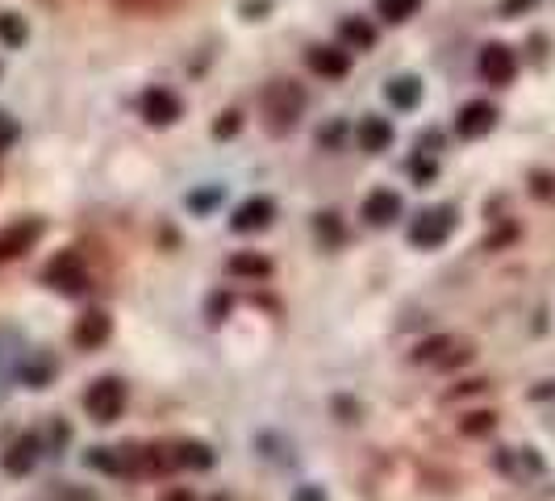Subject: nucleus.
I'll list each match as a JSON object with an SVG mask.
<instances>
[{
  "label": "nucleus",
  "instance_id": "nucleus-16",
  "mask_svg": "<svg viewBox=\"0 0 555 501\" xmlns=\"http://www.w3.org/2000/svg\"><path fill=\"white\" fill-rule=\"evenodd\" d=\"M385 97L393 100L397 109H413V105L422 100V84H418V75H397V80L385 88Z\"/></svg>",
  "mask_w": 555,
  "mask_h": 501
},
{
  "label": "nucleus",
  "instance_id": "nucleus-8",
  "mask_svg": "<svg viewBox=\"0 0 555 501\" xmlns=\"http://www.w3.org/2000/svg\"><path fill=\"white\" fill-rule=\"evenodd\" d=\"M138 109H143V117L151 125H171L184 113V105H180V97H176L171 88H146Z\"/></svg>",
  "mask_w": 555,
  "mask_h": 501
},
{
  "label": "nucleus",
  "instance_id": "nucleus-10",
  "mask_svg": "<svg viewBox=\"0 0 555 501\" xmlns=\"http://www.w3.org/2000/svg\"><path fill=\"white\" fill-rule=\"evenodd\" d=\"M401 196L397 193H388V188H376V193H368L363 196V221L368 226H376V230H385V226H393V221L401 218Z\"/></svg>",
  "mask_w": 555,
  "mask_h": 501
},
{
  "label": "nucleus",
  "instance_id": "nucleus-23",
  "mask_svg": "<svg viewBox=\"0 0 555 501\" xmlns=\"http://www.w3.org/2000/svg\"><path fill=\"white\" fill-rule=\"evenodd\" d=\"M88 468H100V472H121L126 464L113 455V447H92V452H88Z\"/></svg>",
  "mask_w": 555,
  "mask_h": 501
},
{
  "label": "nucleus",
  "instance_id": "nucleus-30",
  "mask_svg": "<svg viewBox=\"0 0 555 501\" xmlns=\"http://www.w3.org/2000/svg\"><path fill=\"white\" fill-rule=\"evenodd\" d=\"M226 306H230V297H226V293H221V297H213V306H209V318H213V322H221Z\"/></svg>",
  "mask_w": 555,
  "mask_h": 501
},
{
  "label": "nucleus",
  "instance_id": "nucleus-5",
  "mask_svg": "<svg viewBox=\"0 0 555 501\" xmlns=\"http://www.w3.org/2000/svg\"><path fill=\"white\" fill-rule=\"evenodd\" d=\"M272 221H276V201H272V196H251V201H242V205L230 213V230L259 234V230H267Z\"/></svg>",
  "mask_w": 555,
  "mask_h": 501
},
{
  "label": "nucleus",
  "instance_id": "nucleus-32",
  "mask_svg": "<svg viewBox=\"0 0 555 501\" xmlns=\"http://www.w3.org/2000/svg\"><path fill=\"white\" fill-rule=\"evenodd\" d=\"M130 4H146V0H121V9H130Z\"/></svg>",
  "mask_w": 555,
  "mask_h": 501
},
{
  "label": "nucleus",
  "instance_id": "nucleus-11",
  "mask_svg": "<svg viewBox=\"0 0 555 501\" xmlns=\"http://www.w3.org/2000/svg\"><path fill=\"white\" fill-rule=\"evenodd\" d=\"M493 125H497V109L489 105V100H472V105H464L459 117H455L459 138H484Z\"/></svg>",
  "mask_w": 555,
  "mask_h": 501
},
{
  "label": "nucleus",
  "instance_id": "nucleus-22",
  "mask_svg": "<svg viewBox=\"0 0 555 501\" xmlns=\"http://www.w3.org/2000/svg\"><path fill=\"white\" fill-rule=\"evenodd\" d=\"M0 38H4L9 47H22V42H25V25H22V17H13V13H0Z\"/></svg>",
  "mask_w": 555,
  "mask_h": 501
},
{
  "label": "nucleus",
  "instance_id": "nucleus-14",
  "mask_svg": "<svg viewBox=\"0 0 555 501\" xmlns=\"http://www.w3.org/2000/svg\"><path fill=\"white\" fill-rule=\"evenodd\" d=\"M38 452H42V447H38L34 435H22V439H13V447L4 452V472H9V477H25V472L38 464Z\"/></svg>",
  "mask_w": 555,
  "mask_h": 501
},
{
  "label": "nucleus",
  "instance_id": "nucleus-17",
  "mask_svg": "<svg viewBox=\"0 0 555 501\" xmlns=\"http://www.w3.org/2000/svg\"><path fill=\"white\" fill-rule=\"evenodd\" d=\"M343 42H347L351 50H372L376 47V25L363 22V17H347V22H343Z\"/></svg>",
  "mask_w": 555,
  "mask_h": 501
},
{
  "label": "nucleus",
  "instance_id": "nucleus-18",
  "mask_svg": "<svg viewBox=\"0 0 555 501\" xmlns=\"http://www.w3.org/2000/svg\"><path fill=\"white\" fill-rule=\"evenodd\" d=\"M418 9H422V0H376V17H380V22H388V25L410 22Z\"/></svg>",
  "mask_w": 555,
  "mask_h": 501
},
{
  "label": "nucleus",
  "instance_id": "nucleus-25",
  "mask_svg": "<svg viewBox=\"0 0 555 501\" xmlns=\"http://www.w3.org/2000/svg\"><path fill=\"white\" fill-rule=\"evenodd\" d=\"M238 125H242V117L234 109H226L218 122H213V138H234V134H238Z\"/></svg>",
  "mask_w": 555,
  "mask_h": 501
},
{
  "label": "nucleus",
  "instance_id": "nucleus-13",
  "mask_svg": "<svg viewBox=\"0 0 555 501\" xmlns=\"http://www.w3.org/2000/svg\"><path fill=\"white\" fill-rule=\"evenodd\" d=\"M309 67L326 80H343L351 72V55L338 47H309Z\"/></svg>",
  "mask_w": 555,
  "mask_h": 501
},
{
  "label": "nucleus",
  "instance_id": "nucleus-4",
  "mask_svg": "<svg viewBox=\"0 0 555 501\" xmlns=\"http://www.w3.org/2000/svg\"><path fill=\"white\" fill-rule=\"evenodd\" d=\"M451 230H455V209H451V205L426 209V213H418V218H413L410 243L422 246V251H430V246H443L447 238H451Z\"/></svg>",
  "mask_w": 555,
  "mask_h": 501
},
{
  "label": "nucleus",
  "instance_id": "nucleus-7",
  "mask_svg": "<svg viewBox=\"0 0 555 501\" xmlns=\"http://www.w3.org/2000/svg\"><path fill=\"white\" fill-rule=\"evenodd\" d=\"M38 238H42V221L38 218H25V221L4 226V230H0V263H13L17 255H25Z\"/></svg>",
  "mask_w": 555,
  "mask_h": 501
},
{
  "label": "nucleus",
  "instance_id": "nucleus-19",
  "mask_svg": "<svg viewBox=\"0 0 555 501\" xmlns=\"http://www.w3.org/2000/svg\"><path fill=\"white\" fill-rule=\"evenodd\" d=\"M176 464L180 468H213V452L205 443H180L176 447Z\"/></svg>",
  "mask_w": 555,
  "mask_h": 501
},
{
  "label": "nucleus",
  "instance_id": "nucleus-15",
  "mask_svg": "<svg viewBox=\"0 0 555 501\" xmlns=\"http://www.w3.org/2000/svg\"><path fill=\"white\" fill-rule=\"evenodd\" d=\"M230 276L264 281V276H272V259L259 255V251H238V255H230Z\"/></svg>",
  "mask_w": 555,
  "mask_h": 501
},
{
  "label": "nucleus",
  "instance_id": "nucleus-20",
  "mask_svg": "<svg viewBox=\"0 0 555 501\" xmlns=\"http://www.w3.org/2000/svg\"><path fill=\"white\" fill-rule=\"evenodd\" d=\"M314 230L317 238H322V246H338L347 234H343V221H338V213H317L314 218Z\"/></svg>",
  "mask_w": 555,
  "mask_h": 501
},
{
  "label": "nucleus",
  "instance_id": "nucleus-28",
  "mask_svg": "<svg viewBox=\"0 0 555 501\" xmlns=\"http://www.w3.org/2000/svg\"><path fill=\"white\" fill-rule=\"evenodd\" d=\"M317 143H322V147H338V143H343V122L326 125V130H322V134H317Z\"/></svg>",
  "mask_w": 555,
  "mask_h": 501
},
{
  "label": "nucleus",
  "instance_id": "nucleus-24",
  "mask_svg": "<svg viewBox=\"0 0 555 501\" xmlns=\"http://www.w3.org/2000/svg\"><path fill=\"white\" fill-rule=\"evenodd\" d=\"M493 427H497V418L489 414V410H481V414H468L464 422H459V430H464V435H489Z\"/></svg>",
  "mask_w": 555,
  "mask_h": 501
},
{
  "label": "nucleus",
  "instance_id": "nucleus-9",
  "mask_svg": "<svg viewBox=\"0 0 555 501\" xmlns=\"http://www.w3.org/2000/svg\"><path fill=\"white\" fill-rule=\"evenodd\" d=\"M109 334H113L109 314H105V309H88L84 318L75 322L72 339H75V347H80V351H97V347H105V342H109Z\"/></svg>",
  "mask_w": 555,
  "mask_h": 501
},
{
  "label": "nucleus",
  "instance_id": "nucleus-12",
  "mask_svg": "<svg viewBox=\"0 0 555 501\" xmlns=\"http://www.w3.org/2000/svg\"><path fill=\"white\" fill-rule=\"evenodd\" d=\"M355 138H360V151L363 155H385L388 147H393V125L385 122V117H376V113H368L360 122V130H355Z\"/></svg>",
  "mask_w": 555,
  "mask_h": 501
},
{
  "label": "nucleus",
  "instance_id": "nucleus-29",
  "mask_svg": "<svg viewBox=\"0 0 555 501\" xmlns=\"http://www.w3.org/2000/svg\"><path fill=\"white\" fill-rule=\"evenodd\" d=\"M292 501H326V493L317 489V485H305V489L292 493Z\"/></svg>",
  "mask_w": 555,
  "mask_h": 501
},
{
  "label": "nucleus",
  "instance_id": "nucleus-6",
  "mask_svg": "<svg viewBox=\"0 0 555 501\" xmlns=\"http://www.w3.org/2000/svg\"><path fill=\"white\" fill-rule=\"evenodd\" d=\"M514 75H518V59H514V50L509 47L493 42V47L481 50V80L484 84L506 88V84H514Z\"/></svg>",
  "mask_w": 555,
  "mask_h": 501
},
{
  "label": "nucleus",
  "instance_id": "nucleus-2",
  "mask_svg": "<svg viewBox=\"0 0 555 501\" xmlns=\"http://www.w3.org/2000/svg\"><path fill=\"white\" fill-rule=\"evenodd\" d=\"M42 281L63 297L84 293L88 289V268H84V259H80V251H63V255H55L47 268H42Z\"/></svg>",
  "mask_w": 555,
  "mask_h": 501
},
{
  "label": "nucleus",
  "instance_id": "nucleus-1",
  "mask_svg": "<svg viewBox=\"0 0 555 501\" xmlns=\"http://www.w3.org/2000/svg\"><path fill=\"white\" fill-rule=\"evenodd\" d=\"M259 109H264V122L272 134H289L297 117L305 113V88L292 84V80H272L259 97Z\"/></svg>",
  "mask_w": 555,
  "mask_h": 501
},
{
  "label": "nucleus",
  "instance_id": "nucleus-21",
  "mask_svg": "<svg viewBox=\"0 0 555 501\" xmlns=\"http://www.w3.org/2000/svg\"><path fill=\"white\" fill-rule=\"evenodd\" d=\"M451 347H455V339H430V342H422V347H418V351H413V359H418V364H438V359H443V351H451Z\"/></svg>",
  "mask_w": 555,
  "mask_h": 501
},
{
  "label": "nucleus",
  "instance_id": "nucleus-31",
  "mask_svg": "<svg viewBox=\"0 0 555 501\" xmlns=\"http://www.w3.org/2000/svg\"><path fill=\"white\" fill-rule=\"evenodd\" d=\"M213 201H218V193H205V196H188V205H193V209H209V205H213Z\"/></svg>",
  "mask_w": 555,
  "mask_h": 501
},
{
  "label": "nucleus",
  "instance_id": "nucleus-3",
  "mask_svg": "<svg viewBox=\"0 0 555 501\" xmlns=\"http://www.w3.org/2000/svg\"><path fill=\"white\" fill-rule=\"evenodd\" d=\"M84 410H88V418H92V422H100V427L117 422L121 410H126V389H121V380L100 376L97 384L84 393Z\"/></svg>",
  "mask_w": 555,
  "mask_h": 501
},
{
  "label": "nucleus",
  "instance_id": "nucleus-27",
  "mask_svg": "<svg viewBox=\"0 0 555 501\" xmlns=\"http://www.w3.org/2000/svg\"><path fill=\"white\" fill-rule=\"evenodd\" d=\"M435 176H438V163L435 160H426V155H422V160H413V180H418V184H430Z\"/></svg>",
  "mask_w": 555,
  "mask_h": 501
},
{
  "label": "nucleus",
  "instance_id": "nucleus-26",
  "mask_svg": "<svg viewBox=\"0 0 555 501\" xmlns=\"http://www.w3.org/2000/svg\"><path fill=\"white\" fill-rule=\"evenodd\" d=\"M17 134H22V130H17V122H13L9 113H0V151H9L13 143H17Z\"/></svg>",
  "mask_w": 555,
  "mask_h": 501
}]
</instances>
